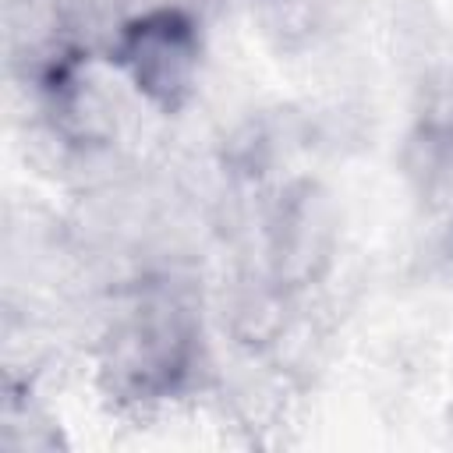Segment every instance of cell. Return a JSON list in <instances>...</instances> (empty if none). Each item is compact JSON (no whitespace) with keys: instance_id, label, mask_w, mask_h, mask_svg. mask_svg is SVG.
<instances>
[{"instance_id":"obj_1","label":"cell","mask_w":453,"mask_h":453,"mask_svg":"<svg viewBox=\"0 0 453 453\" xmlns=\"http://www.w3.org/2000/svg\"><path fill=\"white\" fill-rule=\"evenodd\" d=\"M120 60L131 81L159 106H177L191 92L198 39L191 21L177 11H152L138 18L120 39Z\"/></svg>"}]
</instances>
